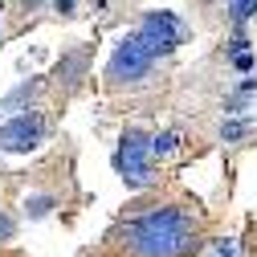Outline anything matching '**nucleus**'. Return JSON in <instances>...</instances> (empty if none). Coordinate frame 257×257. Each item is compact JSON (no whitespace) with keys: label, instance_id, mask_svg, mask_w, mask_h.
I'll return each instance as SVG.
<instances>
[{"label":"nucleus","instance_id":"obj_8","mask_svg":"<svg viewBox=\"0 0 257 257\" xmlns=\"http://www.w3.org/2000/svg\"><path fill=\"white\" fill-rule=\"evenodd\" d=\"M25 208H29V216H49V208H53V196H37V200H29Z\"/></svg>","mask_w":257,"mask_h":257},{"label":"nucleus","instance_id":"obj_9","mask_svg":"<svg viewBox=\"0 0 257 257\" xmlns=\"http://www.w3.org/2000/svg\"><path fill=\"white\" fill-rule=\"evenodd\" d=\"M208 257H237V245H233V241H212Z\"/></svg>","mask_w":257,"mask_h":257},{"label":"nucleus","instance_id":"obj_3","mask_svg":"<svg viewBox=\"0 0 257 257\" xmlns=\"http://www.w3.org/2000/svg\"><path fill=\"white\" fill-rule=\"evenodd\" d=\"M151 61H155V53L143 45V37H139V33H131V37H122V41L114 45L106 74H110L114 82H139V78H147Z\"/></svg>","mask_w":257,"mask_h":257},{"label":"nucleus","instance_id":"obj_13","mask_svg":"<svg viewBox=\"0 0 257 257\" xmlns=\"http://www.w3.org/2000/svg\"><path fill=\"white\" fill-rule=\"evenodd\" d=\"M74 9V0H57V13H70Z\"/></svg>","mask_w":257,"mask_h":257},{"label":"nucleus","instance_id":"obj_14","mask_svg":"<svg viewBox=\"0 0 257 257\" xmlns=\"http://www.w3.org/2000/svg\"><path fill=\"white\" fill-rule=\"evenodd\" d=\"M98 5H106V0H98Z\"/></svg>","mask_w":257,"mask_h":257},{"label":"nucleus","instance_id":"obj_4","mask_svg":"<svg viewBox=\"0 0 257 257\" xmlns=\"http://www.w3.org/2000/svg\"><path fill=\"white\" fill-rule=\"evenodd\" d=\"M139 37H143V45H147L155 57H164V53H172V49L184 41V25H180L172 13H147V17L139 21Z\"/></svg>","mask_w":257,"mask_h":257},{"label":"nucleus","instance_id":"obj_10","mask_svg":"<svg viewBox=\"0 0 257 257\" xmlns=\"http://www.w3.org/2000/svg\"><path fill=\"white\" fill-rule=\"evenodd\" d=\"M233 66H237V70H253V53H249V49L233 53Z\"/></svg>","mask_w":257,"mask_h":257},{"label":"nucleus","instance_id":"obj_5","mask_svg":"<svg viewBox=\"0 0 257 257\" xmlns=\"http://www.w3.org/2000/svg\"><path fill=\"white\" fill-rule=\"evenodd\" d=\"M41 139H45V118H41V114H17L13 122L0 126V147H5V151H17V155L41 147Z\"/></svg>","mask_w":257,"mask_h":257},{"label":"nucleus","instance_id":"obj_2","mask_svg":"<svg viewBox=\"0 0 257 257\" xmlns=\"http://www.w3.org/2000/svg\"><path fill=\"white\" fill-rule=\"evenodd\" d=\"M147 155H155V151H151V139L143 131H135V126H131V131H122L118 151H114V168H118V176L131 184V188H147L155 180Z\"/></svg>","mask_w":257,"mask_h":257},{"label":"nucleus","instance_id":"obj_7","mask_svg":"<svg viewBox=\"0 0 257 257\" xmlns=\"http://www.w3.org/2000/svg\"><path fill=\"white\" fill-rule=\"evenodd\" d=\"M229 13H233V21H237V25H245V21L257 13V0H233V9H229Z\"/></svg>","mask_w":257,"mask_h":257},{"label":"nucleus","instance_id":"obj_1","mask_svg":"<svg viewBox=\"0 0 257 257\" xmlns=\"http://www.w3.org/2000/svg\"><path fill=\"white\" fill-rule=\"evenodd\" d=\"M122 237L139 257H180L192 245V216L180 208H151L126 224Z\"/></svg>","mask_w":257,"mask_h":257},{"label":"nucleus","instance_id":"obj_6","mask_svg":"<svg viewBox=\"0 0 257 257\" xmlns=\"http://www.w3.org/2000/svg\"><path fill=\"white\" fill-rule=\"evenodd\" d=\"M176 143H180V135H176V131H164V135H155V139H151V151H155V155H172Z\"/></svg>","mask_w":257,"mask_h":257},{"label":"nucleus","instance_id":"obj_12","mask_svg":"<svg viewBox=\"0 0 257 257\" xmlns=\"http://www.w3.org/2000/svg\"><path fill=\"white\" fill-rule=\"evenodd\" d=\"M13 229H17L13 216H0V241H9V237H13Z\"/></svg>","mask_w":257,"mask_h":257},{"label":"nucleus","instance_id":"obj_11","mask_svg":"<svg viewBox=\"0 0 257 257\" xmlns=\"http://www.w3.org/2000/svg\"><path fill=\"white\" fill-rule=\"evenodd\" d=\"M220 135H224V139H237V135H245V122H224V126H220Z\"/></svg>","mask_w":257,"mask_h":257}]
</instances>
